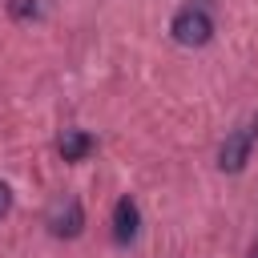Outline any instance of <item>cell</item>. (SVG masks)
Here are the masks:
<instances>
[{"label": "cell", "instance_id": "277c9868", "mask_svg": "<svg viewBox=\"0 0 258 258\" xmlns=\"http://www.w3.org/2000/svg\"><path fill=\"white\" fill-rule=\"evenodd\" d=\"M81 226H85V210H81L77 198H64V202L52 210V218H48V230H52L56 238H77Z\"/></svg>", "mask_w": 258, "mask_h": 258}, {"label": "cell", "instance_id": "ba28073f", "mask_svg": "<svg viewBox=\"0 0 258 258\" xmlns=\"http://www.w3.org/2000/svg\"><path fill=\"white\" fill-rule=\"evenodd\" d=\"M250 258H258V242H254V246H250Z\"/></svg>", "mask_w": 258, "mask_h": 258}, {"label": "cell", "instance_id": "8992f818", "mask_svg": "<svg viewBox=\"0 0 258 258\" xmlns=\"http://www.w3.org/2000/svg\"><path fill=\"white\" fill-rule=\"evenodd\" d=\"M8 16L12 20H36L40 16V4L36 0H8Z\"/></svg>", "mask_w": 258, "mask_h": 258}, {"label": "cell", "instance_id": "3957f363", "mask_svg": "<svg viewBox=\"0 0 258 258\" xmlns=\"http://www.w3.org/2000/svg\"><path fill=\"white\" fill-rule=\"evenodd\" d=\"M137 230H141V210H137V202L125 194V198H117V206H113V242H117V246H129V242L137 238Z\"/></svg>", "mask_w": 258, "mask_h": 258}, {"label": "cell", "instance_id": "52a82bcc", "mask_svg": "<svg viewBox=\"0 0 258 258\" xmlns=\"http://www.w3.org/2000/svg\"><path fill=\"white\" fill-rule=\"evenodd\" d=\"M8 210H12V189H8L4 181H0V218H4Z\"/></svg>", "mask_w": 258, "mask_h": 258}, {"label": "cell", "instance_id": "6da1fadb", "mask_svg": "<svg viewBox=\"0 0 258 258\" xmlns=\"http://www.w3.org/2000/svg\"><path fill=\"white\" fill-rule=\"evenodd\" d=\"M169 32H173L177 44H185V48H202V44H210V36H214V16H210V8H206L202 0H194V4H185V8L173 12Z\"/></svg>", "mask_w": 258, "mask_h": 258}, {"label": "cell", "instance_id": "5b68a950", "mask_svg": "<svg viewBox=\"0 0 258 258\" xmlns=\"http://www.w3.org/2000/svg\"><path fill=\"white\" fill-rule=\"evenodd\" d=\"M60 157L64 161H85L89 153H93V137L85 133V129H64V137H60Z\"/></svg>", "mask_w": 258, "mask_h": 258}, {"label": "cell", "instance_id": "7a4b0ae2", "mask_svg": "<svg viewBox=\"0 0 258 258\" xmlns=\"http://www.w3.org/2000/svg\"><path fill=\"white\" fill-rule=\"evenodd\" d=\"M250 149H254V133H250V129L226 133V141H222V149H218V169H222V173H242L246 161H250Z\"/></svg>", "mask_w": 258, "mask_h": 258}, {"label": "cell", "instance_id": "9c48e42d", "mask_svg": "<svg viewBox=\"0 0 258 258\" xmlns=\"http://www.w3.org/2000/svg\"><path fill=\"white\" fill-rule=\"evenodd\" d=\"M250 133H254V137H258V117H254V129H250Z\"/></svg>", "mask_w": 258, "mask_h": 258}]
</instances>
